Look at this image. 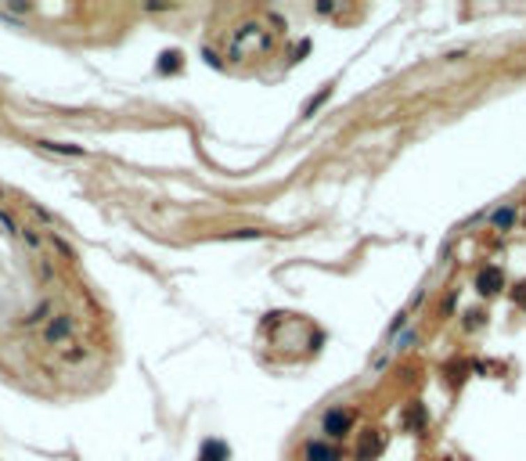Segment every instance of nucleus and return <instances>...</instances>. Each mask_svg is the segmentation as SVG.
I'll return each instance as SVG.
<instances>
[{
  "mask_svg": "<svg viewBox=\"0 0 526 461\" xmlns=\"http://www.w3.org/2000/svg\"><path fill=\"white\" fill-rule=\"evenodd\" d=\"M501 285H504V274L497 267H483L479 274H476V288L483 292V296H494V292H501Z\"/></svg>",
  "mask_w": 526,
  "mask_h": 461,
  "instance_id": "1",
  "label": "nucleus"
},
{
  "mask_svg": "<svg viewBox=\"0 0 526 461\" xmlns=\"http://www.w3.org/2000/svg\"><path fill=\"white\" fill-rule=\"evenodd\" d=\"M72 318H69V313H58V318H51V325L44 328V339L47 343H61V339H65V335H72Z\"/></svg>",
  "mask_w": 526,
  "mask_h": 461,
  "instance_id": "2",
  "label": "nucleus"
},
{
  "mask_svg": "<svg viewBox=\"0 0 526 461\" xmlns=\"http://www.w3.org/2000/svg\"><path fill=\"white\" fill-rule=\"evenodd\" d=\"M321 425H325V432H328V436H346V432H350V414H346V411H339V407H332V411L325 414V422H321Z\"/></svg>",
  "mask_w": 526,
  "mask_h": 461,
  "instance_id": "3",
  "label": "nucleus"
},
{
  "mask_svg": "<svg viewBox=\"0 0 526 461\" xmlns=\"http://www.w3.org/2000/svg\"><path fill=\"white\" fill-rule=\"evenodd\" d=\"M378 451H382V436H378V432H364L361 444H357V458H361V461H371Z\"/></svg>",
  "mask_w": 526,
  "mask_h": 461,
  "instance_id": "4",
  "label": "nucleus"
},
{
  "mask_svg": "<svg viewBox=\"0 0 526 461\" xmlns=\"http://www.w3.org/2000/svg\"><path fill=\"white\" fill-rule=\"evenodd\" d=\"M307 461H339V451L321 444V439H310L307 444Z\"/></svg>",
  "mask_w": 526,
  "mask_h": 461,
  "instance_id": "5",
  "label": "nucleus"
},
{
  "mask_svg": "<svg viewBox=\"0 0 526 461\" xmlns=\"http://www.w3.org/2000/svg\"><path fill=\"white\" fill-rule=\"evenodd\" d=\"M227 444H224V439H209V444L202 447V458L199 461H227Z\"/></svg>",
  "mask_w": 526,
  "mask_h": 461,
  "instance_id": "6",
  "label": "nucleus"
},
{
  "mask_svg": "<svg viewBox=\"0 0 526 461\" xmlns=\"http://www.w3.org/2000/svg\"><path fill=\"white\" fill-rule=\"evenodd\" d=\"M494 227H501V230H509L512 224H516V209L512 205H501V209H494Z\"/></svg>",
  "mask_w": 526,
  "mask_h": 461,
  "instance_id": "7",
  "label": "nucleus"
},
{
  "mask_svg": "<svg viewBox=\"0 0 526 461\" xmlns=\"http://www.w3.org/2000/svg\"><path fill=\"white\" fill-rule=\"evenodd\" d=\"M162 72H173L177 69V54H162V65H159Z\"/></svg>",
  "mask_w": 526,
  "mask_h": 461,
  "instance_id": "8",
  "label": "nucleus"
},
{
  "mask_svg": "<svg viewBox=\"0 0 526 461\" xmlns=\"http://www.w3.org/2000/svg\"><path fill=\"white\" fill-rule=\"evenodd\" d=\"M411 343H418V335H415V331H408V335H401V346H396V350H408Z\"/></svg>",
  "mask_w": 526,
  "mask_h": 461,
  "instance_id": "9",
  "label": "nucleus"
},
{
  "mask_svg": "<svg viewBox=\"0 0 526 461\" xmlns=\"http://www.w3.org/2000/svg\"><path fill=\"white\" fill-rule=\"evenodd\" d=\"M516 299H526V285H519V292H516Z\"/></svg>",
  "mask_w": 526,
  "mask_h": 461,
  "instance_id": "10",
  "label": "nucleus"
}]
</instances>
